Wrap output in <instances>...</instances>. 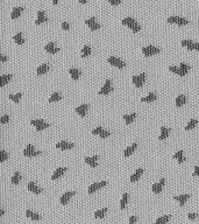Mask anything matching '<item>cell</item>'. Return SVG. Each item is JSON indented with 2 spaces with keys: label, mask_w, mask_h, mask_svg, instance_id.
<instances>
[{
  "label": "cell",
  "mask_w": 199,
  "mask_h": 224,
  "mask_svg": "<svg viewBox=\"0 0 199 224\" xmlns=\"http://www.w3.org/2000/svg\"><path fill=\"white\" fill-rule=\"evenodd\" d=\"M121 23L124 26H127L128 28H131L134 33H138V32L141 31V26L136 22V20L133 19V18H125V19H122Z\"/></svg>",
  "instance_id": "6da1fadb"
},
{
  "label": "cell",
  "mask_w": 199,
  "mask_h": 224,
  "mask_svg": "<svg viewBox=\"0 0 199 224\" xmlns=\"http://www.w3.org/2000/svg\"><path fill=\"white\" fill-rule=\"evenodd\" d=\"M41 153H42L41 151H35V148H34V146L32 144H28L26 150L23 151V155L27 157V158H34V157L40 155Z\"/></svg>",
  "instance_id": "7a4b0ae2"
},
{
  "label": "cell",
  "mask_w": 199,
  "mask_h": 224,
  "mask_svg": "<svg viewBox=\"0 0 199 224\" xmlns=\"http://www.w3.org/2000/svg\"><path fill=\"white\" fill-rule=\"evenodd\" d=\"M107 62H108L111 66L115 67V68H119V69H122V68L126 67V63H125L124 61H121V60L118 59V57H115V56H110V57L107 59Z\"/></svg>",
  "instance_id": "3957f363"
},
{
  "label": "cell",
  "mask_w": 199,
  "mask_h": 224,
  "mask_svg": "<svg viewBox=\"0 0 199 224\" xmlns=\"http://www.w3.org/2000/svg\"><path fill=\"white\" fill-rule=\"evenodd\" d=\"M161 52V49L157 48V47L154 46H148V47H143L142 48V53L146 57H149V56H153L155 54H159Z\"/></svg>",
  "instance_id": "277c9868"
},
{
  "label": "cell",
  "mask_w": 199,
  "mask_h": 224,
  "mask_svg": "<svg viewBox=\"0 0 199 224\" xmlns=\"http://www.w3.org/2000/svg\"><path fill=\"white\" fill-rule=\"evenodd\" d=\"M168 22L169 23H176L178 26H186L189 23V20L180 18V16H170V18H168Z\"/></svg>",
  "instance_id": "5b68a950"
},
{
  "label": "cell",
  "mask_w": 199,
  "mask_h": 224,
  "mask_svg": "<svg viewBox=\"0 0 199 224\" xmlns=\"http://www.w3.org/2000/svg\"><path fill=\"white\" fill-rule=\"evenodd\" d=\"M132 81H133V84L136 86V88H141V86L145 84V81H146V74L142 73V74H140L139 76H133Z\"/></svg>",
  "instance_id": "8992f818"
},
{
  "label": "cell",
  "mask_w": 199,
  "mask_h": 224,
  "mask_svg": "<svg viewBox=\"0 0 199 224\" xmlns=\"http://www.w3.org/2000/svg\"><path fill=\"white\" fill-rule=\"evenodd\" d=\"M113 91V86H112V81L111 79H106L104 86L100 89V91L98 93L99 95H110Z\"/></svg>",
  "instance_id": "52a82bcc"
},
{
  "label": "cell",
  "mask_w": 199,
  "mask_h": 224,
  "mask_svg": "<svg viewBox=\"0 0 199 224\" xmlns=\"http://www.w3.org/2000/svg\"><path fill=\"white\" fill-rule=\"evenodd\" d=\"M106 185H107L106 181H101V182H96V183H92V185L89 187V194L91 195V194H93L94 191L99 190L100 188L105 187Z\"/></svg>",
  "instance_id": "ba28073f"
},
{
  "label": "cell",
  "mask_w": 199,
  "mask_h": 224,
  "mask_svg": "<svg viewBox=\"0 0 199 224\" xmlns=\"http://www.w3.org/2000/svg\"><path fill=\"white\" fill-rule=\"evenodd\" d=\"M75 195H76V193H75V191H66L65 194H63V195L61 196V198H60L61 204L62 205L68 204V202H69V201L71 200V197L75 196Z\"/></svg>",
  "instance_id": "9c48e42d"
},
{
  "label": "cell",
  "mask_w": 199,
  "mask_h": 224,
  "mask_svg": "<svg viewBox=\"0 0 199 224\" xmlns=\"http://www.w3.org/2000/svg\"><path fill=\"white\" fill-rule=\"evenodd\" d=\"M85 23H86L87 26H89V28L91 29V31H98V29H100V25L96 21V18H90V19L85 20Z\"/></svg>",
  "instance_id": "30bf717a"
},
{
  "label": "cell",
  "mask_w": 199,
  "mask_h": 224,
  "mask_svg": "<svg viewBox=\"0 0 199 224\" xmlns=\"http://www.w3.org/2000/svg\"><path fill=\"white\" fill-rule=\"evenodd\" d=\"M73 147H75V145H73L72 143H68L65 140H62V141L56 144V148L63 150V151H65V150H72Z\"/></svg>",
  "instance_id": "8fae6325"
},
{
  "label": "cell",
  "mask_w": 199,
  "mask_h": 224,
  "mask_svg": "<svg viewBox=\"0 0 199 224\" xmlns=\"http://www.w3.org/2000/svg\"><path fill=\"white\" fill-rule=\"evenodd\" d=\"M164 183H166V179L162 178L159 180V182L154 183V185L152 186V189H153V191L155 194H159V193L162 191V189H163V187H164Z\"/></svg>",
  "instance_id": "7c38bea8"
},
{
  "label": "cell",
  "mask_w": 199,
  "mask_h": 224,
  "mask_svg": "<svg viewBox=\"0 0 199 224\" xmlns=\"http://www.w3.org/2000/svg\"><path fill=\"white\" fill-rule=\"evenodd\" d=\"M44 50L49 54H56L60 52V48L56 47V45H55L54 42H49V43H47L46 47H44Z\"/></svg>",
  "instance_id": "4fadbf2b"
},
{
  "label": "cell",
  "mask_w": 199,
  "mask_h": 224,
  "mask_svg": "<svg viewBox=\"0 0 199 224\" xmlns=\"http://www.w3.org/2000/svg\"><path fill=\"white\" fill-rule=\"evenodd\" d=\"M98 159H99V157L94 155V157H87V158L84 159V161H85L89 166H91L92 168H96L97 165H98Z\"/></svg>",
  "instance_id": "5bb4252c"
},
{
  "label": "cell",
  "mask_w": 199,
  "mask_h": 224,
  "mask_svg": "<svg viewBox=\"0 0 199 224\" xmlns=\"http://www.w3.org/2000/svg\"><path fill=\"white\" fill-rule=\"evenodd\" d=\"M47 21H48V19H47V16L44 15V12H43V11H39V12H37V19L35 20V25L39 26V25L44 23Z\"/></svg>",
  "instance_id": "9a60e30c"
},
{
  "label": "cell",
  "mask_w": 199,
  "mask_h": 224,
  "mask_svg": "<svg viewBox=\"0 0 199 224\" xmlns=\"http://www.w3.org/2000/svg\"><path fill=\"white\" fill-rule=\"evenodd\" d=\"M28 190L32 191V193H34V194H36V195H39V194H41V193H42V189H41V188H39V187L36 186V183H35V182H33V181L28 182Z\"/></svg>",
  "instance_id": "2e32d148"
},
{
  "label": "cell",
  "mask_w": 199,
  "mask_h": 224,
  "mask_svg": "<svg viewBox=\"0 0 199 224\" xmlns=\"http://www.w3.org/2000/svg\"><path fill=\"white\" fill-rule=\"evenodd\" d=\"M87 110H89V105H87V104H82L80 106L76 107V110H75V111L77 112L80 117H85V116H86Z\"/></svg>",
  "instance_id": "e0dca14e"
},
{
  "label": "cell",
  "mask_w": 199,
  "mask_h": 224,
  "mask_svg": "<svg viewBox=\"0 0 199 224\" xmlns=\"http://www.w3.org/2000/svg\"><path fill=\"white\" fill-rule=\"evenodd\" d=\"M182 46L185 47L189 50H194L196 49V42H192L191 40H183L182 41Z\"/></svg>",
  "instance_id": "ac0fdd59"
},
{
  "label": "cell",
  "mask_w": 199,
  "mask_h": 224,
  "mask_svg": "<svg viewBox=\"0 0 199 224\" xmlns=\"http://www.w3.org/2000/svg\"><path fill=\"white\" fill-rule=\"evenodd\" d=\"M173 198H175L176 201H178L180 207H184L185 202L190 198V195H189V194H184V195H179V196H173Z\"/></svg>",
  "instance_id": "d6986e66"
},
{
  "label": "cell",
  "mask_w": 199,
  "mask_h": 224,
  "mask_svg": "<svg viewBox=\"0 0 199 224\" xmlns=\"http://www.w3.org/2000/svg\"><path fill=\"white\" fill-rule=\"evenodd\" d=\"M66 172V167H61V168H57L56 171L54 172L53 176H51V179L53 180H57V179H60L64 173Z\"/></svg>",
  "instance_id": "ffe728a7"
},
{
  "label": "cell",
  "mask_w": 199,
  "mask_h": 224,
  "mask_svg": "<svg viewBox=\"0 0 199 224\" xmlns=\"http://www.w3.org/2000/svg\"><path fill=\"white\" fill-rule=\"evenodd\" d=\"M169 133H170V128L166 127V126H162L161 127V134H159V140H166L168 138V135H169Z\"/></svg>",
  "instance_id": "44dd1931"
},
{
  "label": "cell",
  "mask_w": 199,
  "mask_h": 224,
  "mask_svg": "<svg viewBox=\"0 0 199 224\" xmlns=\"http://www.w3.org/2000/svg\"><path fill=\"white\" fill-rule=\"evenodd\" d=\"M22 11H23V8H22V7H15V8H13L12 14H11V18H12L13 20L19 19L21 13H22Z\"/></svg>",
  "instance_id": "7402d4cb"
},
{
  "label": "cell",
  "mask_w": 199,
  "mask_h": 224,
  "mask_svg": "<svg viewBox=\"0 0 199 224\" xmlns=\"http://www.w3.org/2000/svg\"><path fill=\"white\" fill-rule=\"evenodd\" d=\"M142 173H143V169H142V168H138L136 172H135L133 175H131V182H136V181L140 179V176L142 175Z\"/></svg>",
  "instance_id": "603a6c76"
},
{
  "label": "cell",
  "mask_w": 199,
  "mask_h": 224,
  "mask_svg": "<svg viewBox=\"0 0 199 224\" xmlns=\"http://www.w3.org/2000/svg\"><path fill=\"white\" fill-rule=\"evenodd\" d=\"M69 74L71 75V77H72L75 81H77V79L80 77V70L79 69H77V68H71V69H69Z\"/></svg>",
  "instance_id": "cb8c5ba5"
},
{
  "label": "cell",
  "mask_w": 199,
  "mask_h": 224,
  "mask_svg": "<svg viewBox=\"0 0 199 224\" xmlns=\"http://www.w3.org/2000/svg\"><path fill=\"white\" fill-rule=\"evenodd\" d=\"M13 77V75H2L1 77H0V86L2 88V86H5L12 79Z\"/></svg>",
  "instance_id": "d4e9b609"
},
{
  "label": "cell",
  "mask_w": 199,
  "mask_h": 224,
  "mask_svg": "<svg viewBox=\"0 0 199 224\" xmlns=\"http://www.w3.org/2000/svg\"><path fill=\"white\" fill-rule=\"evenodd\" d=\"M186 97L184 95H179L177 96V98H176V106L177 107H180V106H183L184 104H186Z\"/></svg>",
  "instance_id": "484cf974"
},
{
  "label": "cell",
  "mask_w": 199,
  "mask_h": 224,
  "mask_svg": "<svg viewBox=\"0 0 199 224\" xmlns=\"http://www.w3.org/2000/svg\"><path fill=\"white\" fill-rule=\"evenodd\" d=\"M156 99H157V96H156L155 93H149L148 96L141 98V102H142V103H150V102H154V100H156Z\"/></svg>",
  "instance_id": "4316f807"
},
{
  "label": "cell",
  "mask_w": 199,
  "mask_h": 224,
  "mask_svg": "<svg viewBox=\"0 0 199 224\" xmlns=\"http://www.w3.org/2000/svg\"><path fill=\"white\" fill-rule=\"evenodd\" d=\"M179 68H180V77H184L186 74L189 73V70H190V66L189 64H186V63H180L179 64Z\"/></svg>",
  "instance_id": "83f0119b"
},
{
  "label": "cell",
  "mask_w": 199,
  "mask_h": 224,
  "mask_svg": "<svg viewBox=\"0 0 199 224\" xmlns=\"http://www.w3.org/2000/svg\"><path fill=\"white\" fill-rule=\"evenodd\" d=\"M136 148H138V144H133L132 146H129L128 148H126V150H125V153H124V154H125V157H126V158L131 157Z\"/></svg>",
  "instance_id": "f1b7e54d"
},
{
  "label": "cell",
  "mask_w": 199,
  "mask_h": 224,
  "mask_svg": "<svg viewBox=\"0 0 199 224\" xmlns=\"http://www.w3.org/2000/svg\"><path fill=\"white\" fill-rule=\"evenodd\" d=\"M49 64H47V63H44V64H42V66H40L39 68H37V75L39 76H41V75H44V74H47V71L49 70Z\"/></svg>",
  "instance_id": "f546056e"
},
{
  "label": "cell",
  "mask_w": 199,
  "mask_h": 224,
  "mask_svg": "<svg viewBox=\"0 0 199 224\" xmlns=\"http://www.w3.org/2000/svg\"><path fill=\"white\" fill-rule=\"evenodd\" d=\"M26 216L29 217L30 219H33V221H39V219H41L40 215H37L36 212H33L32 210H26Z\"/></svg>",
  "instance_id": "4dcf8cb0"
},
{
  "label": "cell",
  "mask_w": 199,
  "mask_h": 224,
  "mask_svg": "<svg viewBox=\"0 0 199 224\" xmlns=\"http://www.w3.org/2000/svg\"><path fill=\"white\" fill-rule=\"evenodd\" d=\"M124 120L126 121L127 125H129L131 123H133L134 121V119L136 118V113H132V114H124Z\"/></svg>",
  "instance_id": "1f68e13d"
},
{
  "label": "cell",
  "mask_w": 199,
  "mask_h": 224,
  "mask_svg": "<svg viewBox=\"0 0 199 224\" xmlns=\"http://www.w3.org/2000/svg\"><path fill=\"white\" fill-rule=\"evenodd\" d=\"M13 39H14V41H15V43H16V45H19V46H21V45H23V43H25V39L22 38V34H21L20 32H19L18 34H15V35L13 36Z\"/></svg>",
  "instance_id": "d6a6232c"
},
{
  "label": "cell",
  "mask_w": 199,
  "mask_h": 224,
  "mask_svg": "<svg viewBox=\"0 0 199 224\" xmlns=\"http://www.w3.org/2000/svg\"><path fill=\"white\" fill-rule=\"evenodd\" d=\"M198 124V120L197 119H191L190 121H189V124L185 126V131H190V130H193L196 126Z\"/></svg>",
  "instance_id": "836d02e7"
},
{
  "label": "cell",
  "mask_w": 199,
  "mask_h": 224,
  "mask_svg": "<svg viewBox=\"0 0 199 224\" xmlns=\"http://www.w3.org/2000/svg\"><path fill=\"white\" fill-rule=\"evenodd\" d=\"M171 219V215H166V216H162V217H159L156 219V224H164L166 223L168 221Z\"/></svg>",
  "instance_id": "e575fe53"
},
{
  "label": "cell",
  "mask_w": 199,
  "mask_h": 224,
  "mask_svg": "<svg viewBox=\"0 0 199 224\" xmlns=\"http://www.w3.org/2000/svg\"><path fill=\"white\" fill-rule=\"evenodd\" d=\"M91 55V47L90 46H84L83 49H82V57H87Z\"/></svg>",
  "instance_id": "d590c367"
},
{
  "label": "cell",
  "mask_w": 199,
  "mask_h": 224,
  "mask_svg": "<svg viewBox=\"0 0 199 224\" xmlns=\"http://www.w3.org/2000/svg\"><path fill=\"white\" fill-rule=\"evenodd\" d=\"M173 159H177V161H178L179 164L184 162V161H185V158L183 157V151H178L177 153H175V154H173Z\"/></svg>",
  "instance_id": "8d00e7d4"
},
{
  "label": "cell",
  "mask_w": 199,
  "mask_h": 224,
  "mask_svg": "<svg viewBox=\"0 0 199 224\" xmlns=\"http://www.w3.org/2000/svg\"><path fill=\"white\" fill-rule=\"evenodd\" d=\"M106 212H107V208H103V209H100V210H97L96 212H94V217H96V218L104 217Z\"/></svg>",
  "instance_id": "74e56055"
},
{
  "label": "cell",
  "mask_w": 199,
  "mask_h": 224,
  "mask_svg": "<svg viewBox=\"0 0 199 224\" xmlns=\"http://www.w3.org/2000/svg\"><path fill=\"white\" fill-rule=\"evenodd\" d=\"M127 201H128V194H127V193H125V194L122 195L121 202H120V208H121V209H125V208H126Z\"/></svg>",
  "instance_id": "f35d334b"
},
{
  "label": "cell",
  "mask_w": 199,
  "mask_h": 224,
  "mask_svg": "<svg viewBox=\"0 0 199 224\" xmlns=\"http://www.w3.org/2000/svg\"><path fill=\"white\" fill-rule=\"evenodd\" d=\"M21 180V175L19 172H15L13 175V178H12V183L13 185H19V182H20Z\"/></svg>",
  "instance_id": "ab89813d"
},
{
  "label": "cell",
  "mask_w": 199,
  "mask_h": 224,
  "mask_svg": "<svg viewBox=\"0 0 199 224\" xmlns=\"http://www.w3.org/2000/svg\"><path fill=\"white\" fill-rule=\"evenodd\" d=\"M61 95L58 92H54L53 95H51V97L49 98V103H55V102H58V100H61Z\"/></svg>",
  "instance_id": "60d3db41"
},
{
  "label": "cell",
  "mask_w": 199,
  "mask_h": 224,
  "mask_svg": "<svg viewBox=\"0 0 199 224\" xmlns=\"http://www.w3.org/2000/svg\"><path fill=\"white\" fill-rule=\"evenodd\" d=\"M21 97H22V93H15V95H9V99L13 100L14 103H19L20 102Z\"/></svg>",
  "instance_id": "b9f144b4"
},
{
  "label": "cell",
  "mask_w": 199,
  "mask_h": 224,
  "mask_svg": "<svg viewBox=\"0 0 199 224\" xmlns=\"http://www.w3.org/2000/svg\"><path fill=\"white\" fill-rule=\"evenodd\" d=\"M35 127H36V131H43V130H46V128L49 127V124L46 123V121H43V123H41V124H39V125L35 126Z\"/></svg>",
  "instance_id": "7bdbcfd3"
},
{
  "label": "cell",
  "mask_w": 199,
  "mask_h": 224,
  "mask_svg": "<svg viewBox=\"0 0 199 224\" xmlns=\"http://www.w3.org/2000/svg\"><path fill=\"white\" fill-rule=\"evenodd\" d=\"M8 159V154L5 151H0V162H5Z\"/></svg>",
  "instance_id": "ee69618b"
},
{
  "label": "cell",
  "mask_w": 199,
  "mask_h": 224,
  "mask_svg": "<svg viewBox=\"0 0 199 224\" xmlns=\"http://www.w3.org/2000/svg\"><path fill=\"white\" fill-rule=\"evenodd\" d=\"M169 70H170V71H171V73H175V74H177V75H179V76H180V68H177V67H173V66H171V67H169Z\"/></svg>",
  "instance_id": "f6af8a7d"
},
{
  "label": "cell",
  "mask_w": 199,
  "mask_h": 224,
  "mask_svg": "<svg viewBox=\"0 0 199 224\" xmlns=\"http://www.w3.org/2000/svg\"><path fill=\"white\" fill-rule=\"evenodd\" d=\"M110 135H111V133H110L108 131H105V130H103L99 134V137L101 139H105V138H107V137H110Z\"/></svg>",
  "instance_id": "bcb514c9"
},
{
  "label": "cell",
  "mask_w": 199,
  "mask_h": 224,
  "mask_svg": "<svg viewBox=\"0 0 199 224\" xmlns=\"http://www.w3.org/2000/svg\"><path fill=\"white\" fill-rule=\"evenodd\" d=\"M9 121V116L8 114H5V116H2L1 118H0V123L1 124H7Z\"/></svg>",
  "instance_id": "7dc6e473"
},
{
  "label": "cell",
  "mask_w": 199,
  "mask_h": 224,
  "mask_svg": "<svg viewBox=\"0 0 199 224\" xmlns=\"http://www.w3.org/2000/svg\"><path fill=\"white\" fill-rule=\"evenodd\" d=\"M187 217H189V219H196V218L198 217V214H196V212H190V214H187Z\"/></svg>",
  "instance_id": "c3c4849f"
},
{
  "label": "cell",
  "mask_w": 199,
  "mask_h": 224,
  "mask_svg": "<svg viewBox=\"0 0 199 224\" xmlns=\"http://www.w3.org/2000/svg\"><path fill=\"white\" fill-rule=\"evenodd\" d=\"M108 2L112 5V6H118L121 4V0H108Z\"/></svg>",
  "instance_id": "681fc988"
},
{
  "label": "cell",
  "mask_w": 199,
  "mask_h": 224,
  "mask_svg": "<svg viewBox=\"0 0 199 224\" xmlns=\"http://www.w3.org/2000/svg\"><path fill=\"white\" fill-rule=\"evenodd\" d=\"M101 131H103V127H100V126H99V127H97V128H94V130H93L92 134H93V135H97V134L99 135L100 132H101Z\"/></svg>",
  "instance_id": "f907efd6"
},
{
  "label": "cell",
  "mask_w": 199,
  "mask_h": 224,
  "mask_svg": "<svg viewBox=\"0 0 199 224\" xmlns=\"http://www.w3.org/2000/svg\"><path fill=\"white\" fill-rule=\"evenodd\" d=\"M62 28H63L64 31H69V29H70V25H69L68 22H62Z\"/></svg>",
  "instance_id": "816d5d0a"
},
{
  "label": "cell",
  "mask_w": 199,
  "mask_h": 224,
  "mask_svg": "<svg viewBox=\"0 0 199 224\" xmlns=\"http://www.w3.org/2000/svg\"><path fill=\"white\" fill-rule=\"evenodd\" d=\"M7 60H8V57H7L6 55H4V54H1V55H0V62H1V63L6 62Z\"/></svg>",
  "instance_id": "f5cc1de1"
},
{
  "label": "cell",
  "mask_w": 199,
  "mask_h": 224,
  "mask_svg": "<svg viewBox=\"0 0 199 224\" xmlns=\"http://www.w3.org/2000/svg\"><path fill=\"white\" fill-rule=\"evenodd\" d=\"M138 221V217L136 216H132V217H129V223L133 224V223H135Z\"/></svg>",
  "instance_id": "db71d44e"
},
{
  "label": "cell",
  "mask_w": 199,
  "mask_h": 224,
  "mask_svg": "<svg viewBox=\"0 0 199 224\" xmlns=\"http://www.w3.org/2000/svg\"><path fill=\"white\" fill-rule=\"evenodd\" d=\"M199 175V166H197L194 168V172H193V176H198Z\"/></svg>",
  "instance_id": "11a10c76"
},
{
  "label": "cell",
  "mask_w": 199,
  "mask_h": 224,
  "mask_svg": "<svg viewBox=\"0 0 199 224\" xmlns=\"http://www.w3.org/2000/svg\"><path fill=\"white\" fill-rule=\"evenodd\" d=\"M4 214H5V210H4V209H0V217H1Z\"/></svg>",
  "instance_id": "9f6ffc18"
},
{
  "label": "cell",
  "mask_w": 199,
  "mask_h": 224,
  "mask_svg": "<svg viewBox=\"0 0 199 224\" xmlns=\"http://www.w3.org/2000/svg\"><path fill=\"white\" fill-rule=\"evenodd\" d=\"M78 1H79L80 4H86L87 2V0H78Z\"/></svg>",
  "instance_id": "6f0895ef"
},
{
  "label": "cell",
  "mask_w": 199,
  "mask_h": 224,
  "mask_svg": "<svg viewBox=\"0 0 199 224\" xmlns=\"http://www.w3.org/2000/svg\"><path fill=\"white\" fill-rule=\"evenodd\" d=\"M58 1H60V0H53V4L54 5H57V4H58Z\"/></svg>",
  "instance_id": "680465c9"
}]
</instances>
